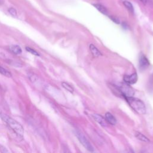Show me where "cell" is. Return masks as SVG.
Instances as JSON below:
<instances>
[{"label": "cell", "instance_id": "1", "mask_svg": "<svg viewBox=\"0 0 153 153\" xmlns=\"http://www.w3.org/2000/svg\"><path fill=\"white\" fill-rule=\"evenodd\" d=\"M0 117L19 136L23 137L24 129L19 123L4 113H0Z\"/></svg>", "mask_w": 153, "mask_h": 153}, {"label": "cell", "instance_id": "2", "mask_svg": "<svg viewBox=\"0 0 153 153\" xmlns=\"http://www.w3.org/2000/svg\"><path fill=\"white\" fill-rule=\"evenodd\" d=\"M125 99L131 108L139 114L146 113V107L144 103L140 99L131 97H125Z\"/></svg>", "mask_w": 153, "mask_h": 153}, {"label": "cell", "instance_id": "3", "mask_svg": "<svg viewBox=\"0 0 153 153\" xmlns=\"http://www.w3.org/2000/svg\"><path fill=\"white\" fill-rule=\"evenodd\" d=\"M123 97H131L134 94V90L127 83H121L119 85L113 86Z\"/></svg>", "mask_w": 153, "mask_h": 153}, {"label": "cell", "instance_id": "4", "mask_svg": "<svg viewBox=\"0 0 153 153\" xmlns=\"http://www.w3.org/2000/svg\"><path fill=\"white\" fill-rule=\"evenodd\" d=\"M75 134L79 141L85 147L86 149L90 152L94 151V148L93 147V146L91 145V143L89 142V141L87 140L85 136L80 131L76 130L75 131Z\"/></svg>", "mask_w": 153, "mask_h": 153}, {"label": "cell", "instance_id": "5", "mask_svg": "<svg viewBox=\"0 0 153 153\" xmlns=\"http://www.w3.org/2000/svg\"><path fill=\"white\" fill-rule=\"evenodd\" d=\"M139 66L140 70L143 71L148 68L149 66V62L146 57L143 54H140L139 59Z\"/></svg>", "mask_w": 153, "mask_h": 153}, {"label": "cell", "instance_id": "6", "mask_svg": "<svg viewBox=\"0 0 153 153\" xmlns=\"http://www.w3.org/2000/svg\"><path fill=\"white\" fill-rule=\"evenodd\" d=\"M123 80L124 82L128 84H133L137 82V74L134 72L131 75H126L123 77Z\"/></svg>", "mask_w": 153, "mask_h": 153}, {"label": "cell", "instance_id": "7", "mask_svg": "<svg viewBox=\"0 0 153 153\" xmlns=\"http://www.w3.org/2000/svg\"><path fill=\"white\" fill-rule=\"evenodd\" d=\"M93 119L99 124H100L102 126H106V120L100 115L99 114H92L91 115Z\"/></svg>", "mask_w": 153, "mask_h": 153}, {"label": "cell", "instance_id": "8", "mask_svg": "<svg viewBox=\"0 0 153 153\" xmlns=\"http://www.w3.org/2000/svg\"><path fill=\"white\" fill-rule=\"evenodd\" d=\"M105 120L108 123H109L111 125H115L117 123V120H116L115 118L110 112L106 113Z\"/></svg>", "mask_w": 153, "mask_h": 153}, {"label": "cell", "instance_id": "9", "mask_svg": "<svg viewBox=\"0 0 153 153\" xmlns=\"http://www.w3.org/2000/svg\"><path fill=\"white\" fill-rule=\"evenodd\" d=\"M89 48H90V51L91 52L92 54L93 55L94 57H98L99 56H101L102 54L100 53V51L92 44H91L89 46Z\"/></svg>", "mask_w": 153, "mask_h": 153}, {"label": "cell", "instance_id": "10", "mask_svg": "<svg viewBox=\"0 0 153 153\" xmlns=\"http://www.w3.org/2000/svg\"><path fill=\"white\" fill-rule=\"evenodd\" d=\"M93 5L97 10H99L101 13H102L105 15H108V11L107 9L103 5H102L100 4H93Z\"/></svg>", "mask_w": 153, "mask_h": 153}, {"label": "cell", "instance_id": "11", "mask_svg": "<svg viewBox=\"0 0 153 153\" xmlns=\"http://www.w3.org/2000/svg\"><path fill=\"white\" fill-rule=\"evenodd\" d=\"M10 49L12 53L15 54H19L22 52V48L17 45H13L10 47Z\"/></svg>", "mask_w": 153, "mask_h": 153}, {"label": "cell", "instance_id": "12", "mask_svg": "<svg viewBox=\"0 0 153 153\" xmlns=\"http://www.w3.org/2000/svg\"><path fill=\"white\" fill-rule=\"evenodd\" d=\"M135 137L136 138H137L139 140L145 142H150L149 139L147 137H146L143 134H142L141 133H139V132H136Z\"/></svg>", "mask_w": 153, "mask_h": 153}, {"label": "cell", "instance_id": "13", "mask_svg": "<svg viewBox=\"0 0 153 153\" xmlns=\"http://www.w3.org/2000/svg\"><path fill=\"white\" fill-rule=\"evenodd\" d=\"M123 4L126 7V8L128 9V11H130L131 13H133L134 12V8L133 5L131 4V3L127 0H125L123 1Z\"/></svg>", "mask_w": 153, "mask_h": 153}, {"label": "cell", "instance_id": "14", "mask_svg": "<svg viewBox=\"0 0 153 153\" xmlns=\"http://www.w3.org/2000/svg\"><path fill=\"white\" fill-rule=\"evenodd\" d=\"M62 85L63 88H65L67 91L71 92V93H73L74 92V88L72 86H71L68 83L66 82H63L62 83Z\"/></svg>", "mask_w": 153, "mask_h": 153}, {"label": "cell", "instance_id": "15", "mask_svg": "<svg viewBox=\"0 0 153 153\" xmlns=\"http://www.w3.org/2000/svg\"><path fill=\"white\" fill-rule=\"evenodd\" d=\"M0 73L1 74H2L3 75H5V76H7V77H11V73L9 71H8L7 69H4V68H2L1 66H0Z\"/></svg>", "mask_w": 153, "mask_h": 153}, {"label": "cell", "instance_id": "16", "mask_svg": "<svg viewBox=\"0 0 153 153\" xmlns=\"http://www.w3.org/2000/svg\"><path fill=\"white\" fill-rule=\"evenodd\" d=\"M26 51H27L28 52L30 53L31 54H33V55H35V56H39V53H38L36 50L32 49V48H30V47H26Z\"/></svg>", "mask_w": 153, "mask_h": 153}, {"label": "cell", "instance_id": "17", "mask_svg": "<svg viewBox=\"0 0 153 153\" xmlns=\"http://www.w3.org/2000/svg\"><path fill=\"white\" fill-rule=\"evenodd\" d=\"M8 12H9V13L11 15V16H14V17H16V16H17V11L16 10V9L15 8H10L9 9H8Z\"/></svg>", "mask_w": 153, "mask_h": 153}, {"label": "cell", "instance_id": "18", "mask_svg": "<svg viewBox=\"0 0 153 153\" xmlns=\"http://www.w3.org/2000/svg\"><path fill=\"white\" fill-rule=\"evenodd\" d=\"M109 18L111 19V20L112 21H113L114 22H115V23H117V24H119L120 23V20L118 19H117V17H112V16H109Z\"/></svg>", "mask_w": 153, "mask_h": 153}, {"label": "cell", "instance_id": "19", "mask_svg": "<svg viewBox=\"0 0 153 153\" xmlns=\"http://www.w3.org/2000/svg\"><path fill=\"white\" fill-rule=\"evenodd\" d=\"M0 151L2 152H8V151L6 149L5 147L2 146V145H0Z\"/></svg>", "mask_w": 153, "mask_h": 153}, {"label": "cell", "instance_id": "20", "mask_svg": "<svg viewBox=\"0 0 153 153\" xmlns=\"http://www.w3.org/2000/svg\"><path fill=\"white\" fill-rule=\"evenodd\" d=\"M122 26H123V27L124 29H127V25L125 22H123V23H122Z\"/></svg>", "mask_w": 153, "mask_h": 153}, {"label": "cell", "instance_id": "21", "mask_svg": "<svg viewBox=\"0 0 153 153\" xmlns=\"http://www.w3.org/2000/svg\"><path fill=\"white\" fill-rule=\"evenodd\" d=\"M143 4H146L147 2V0H140Z\"/></svg>", "mask_w": 153, "mask_h": 153}, {"label": "cell", "instance_id": "22", "mask_svg": "<svg viewBox=\"0 0 153 153\" xmlns=\"http://www.w3.org/2000/svg\"><path fill=\"white\" fill-rule=\"evenodd\" d=\"M4 2V0H0V5H2Z\"/></svg>", "mask_w": 153, "mask_h": 153}]
</instances>
